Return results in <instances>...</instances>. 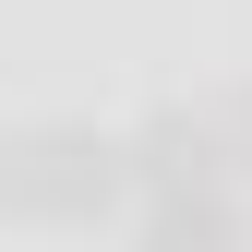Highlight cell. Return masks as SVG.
Listing matches in <instances>:
<instances>
[{"label": "cell", "instance_id": "4", "mask_svg": "<svg viewBox=\"0 0 252 252\" xmlns=\"http://www.w3.org/2000/svg\"><path fill=\"white\" fill-rule=\"evenodd\" d=\"M216 120H228V144H240V168H252V84H240V96L216 108Z\"/></svg>", "mask_w": 252, "mask_h": 252}, {"label": "cell", "instance_id": "1", "mask_svg": "<svg viewBox=\"0 0 252 252\" xmlns=\"http://www.w3.org/2000/svg\"><path fill=\"white\" fill-rule=\"evenodd\" d=\"M132 180V144L96 132V120H24L0 144V204L36 216V228H96Z\"/></svg>", "mask_w": 252, "mask_h": 252}, {"label": "cell", "instance_id": "2", "mask_svg": "<svg viewBox=\"0 0 252 252\" xmlns=\"http://www.w3.org/2000/svg\"><path fill=\"white\" fill-rule=\"evenodd\" d=\"M228 120L216 108H156L144 132H132V180L144 192H216V180H228Z\"/></svg>", "mask_w": 252, "mask_h": 252}, {"label": "cell", "instance_id": "3", "mask_svg": "<svg viewBox=\"0 0 252 252\" xmlns=\"http://www.w3.org/2000/svg\"><path fill=\"white\" fill-rule=\"evenodd\" d=\"M144 252H252L228 192H156L144 204Z\"/></svg>", "mask_w": 252, "mask_h": 252}]
</instances>
